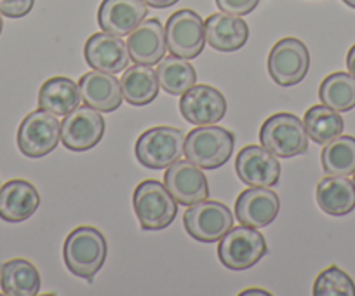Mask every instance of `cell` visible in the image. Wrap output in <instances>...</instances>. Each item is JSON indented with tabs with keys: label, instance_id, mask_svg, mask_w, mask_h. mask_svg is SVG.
<instances>
[{
	"label": "cell",
	"instance_id": "cell-26",
	"mask_svg": "<svg viewBox=\"0 0 355 296\" xmlns=\"http://www.w3.org/2000/svg\"><path fill=\"white\" fill-rule=\"evenodd\" d=\"M157 79H159V86L162 87L166 93L178 96L183 94L196 86L197 73L196 68L185 60V58L178 56H167L157 63Z\"/></svg>",
	"mask_w": 355,
	"mask_h": 296
},
{
	"label": "cell",
	"instance_id": "cell-27",
	"mask_svg": "<svg viewBox=\"0 0 355 296\" xmlns=\"http://www.w3.org/2000/svg\"><path fill=\"white\" fill-rule=\"evenodd\" d=\"M303 124H305L306 132H309V138H312L319 145H326L331 139L343 134L345 128L340 112L333 110L326 105L310 107L306 110L305 117H303Z\"/></svg>",
	"mask_w": 355,
	"mask_h": 296
},
{
	"label": "cell",
	"instance_id": "cell-8",
	"mask_svg": "<svg viewBox=\"0 0 355 296\" xmlns=\"http://www.w3.org/2000/svg\"><path fill=\"white\" fill-rule=\"evenodd\" d=\"M183 223L190 237L211 244L218 243L234 227V214L225 204L204 199L189 206Z\"/></svg>",
	"mask_w": 355,
	"mask_h": 296
},
{
	"label": "cell",
	"instance_id": "cell-15",
	"mask_svg": "<svg viewBox=\"0 0 355 296\" xmlns=\"http://www.w3.org/2000/svg\"><path fill=\"white\" fill-rule=\"evenodd\" d=\"M84 56L93 70L107 73H121L129 64L128 42L122 37L108 32H98L89 37L84 47Z\"/></svg>",
	"mask_w": 355,
	"mask_h": 296
},
{
	"label": "cell",
	"instance_id": "cell-19",
	"mask_svg": "<svg viewBox=\"0 0 355 296\" xmlns=\"http://www.w3.org/2000/svg\"><path fill=\"white\" fill-rule=\"evenodd\" d=\"M148 15V6L143 0H103L98 11L101 30L125 37Z\"/></svg>",
	"mask_w": 355,
	"mask_h": 296
},
{
	"label": "cell",
	"instance_id": "cell-34",
	"mask_svg": "<svg viewBox=\"0 0 355 296\" xmlns=\"http://www.w3.org/2000/svg\"><path fill=\"white\" fill-rule=\"evenodd\" d=\"M347 68H348V73L355 79V44L350 47L347 54Z\"/></svg>",
	"mask_w": 355,
	"mask_h": 296
},
{
	"label": "cell",
	"instance_id": "cell-2",
	"mask_svg": "<svg viewBox=\"0 0 355 296\" xmlns=\"http://www.w3.org/2000/svg\"><path fill=\"white\" fill-rule=\"evenodd\" d=\"M136 159L148 169L169 168L185 154V132L169 125L150 128L138 138Z\"/></svg>",
	"mask_w": 355,
	"mask_h": 296
},
{
	"label": "cell",
	"instance_id": "cell-29",
	"mask_svg": "<svg viewBox=\"0 0 355 296\" xmlns=\"http://www.w3.org/2000/svg\"><path fill=\"white\" fill-rule=\"evenodd\" d=\"M319 98L333 110L350 112L355 108V79L345 71H334L320 84Z\"/></svg>",
	"mask_w": 355,
	"mask_h": 296
},
{
	"label": "cell",
	"instance_id": "cell-33",
	"mask_svg": "<svg viewBox=\"0 0 355 296\" xmlns=\"http://www.w3.org/2000/svg\"><path fill=\"white\" fill-rule=\"evenodd\" d=\"M143 2L153 9H166V8H171V6L178 4L180 0H143Z\"/></svg>",
	"mask_w": 355,
	"mask_h": 296
},
{
	"label": "cell",
	"instance_id": "cell-7",
	"mask_svg": "<svg viewBox=\"0 0 355 296\" xmlns=\"http://www.w3.org/2000/svg\"><path fill=\"white\" fill-rule=\"evenodd\" d=\"M47 110H35L26 115L18 129L19 152L30 159L46 157L61 139V122Z\"/></svg>",
	"mask_w": 355,
	"mask_h": 296
},
{
	"label": "cell",
	"instance_id": "cell-18",
	"mask_svg": "<svg viewBox=\"0 0 355 296\" xmlns=\"http://www.w3.org/2000/svg\"><path fill=\"white\" fill-rule=\"evenodd\" d=\"M82 101L87 107L98 112H114L122 105L124 94H122L121 80L115 79L114 73L93 70L84 73L78 82Z\"/></svg>",
	"mask_w": 355,
	"mask_h": 296
},
{
	"label": "cell",
	"instance_id": "cell-16",
	"mask_svg": "<svg viewBox=\"0 0 355 296\" xmlns=\"http://www.w3.org/2000/svg\"><path fill=\"white\" fill-rule=\"evenodd\" d=\"M281 209V199L270 186H251L237 197L235 218L242 225L261 229L270 225Z\"/></svg>",
	"mask_w": 355,
	"mask_h": 296
},
{
	"label": "cell",
	"instance_id": "cell-11",
	"mask_svg": "<svg viewBox=\"0 0 355 296\" xmlns=\"http://www.w3.org/2000/svg\"><path fill=\"white\" fill-rule=\"evenodd\" d=\"M105 134V119L91 107H78L61 122V141L71 152L91 150Z\"/></svg>",
	"mask_w": 355,
	"mask_h": 296
},
{
	"label": "cell",
	"instance_id": "cell-36",
	"mask_svg": "<svg viewBox=\"0 0 355 296\" xmlns=\"http://www.w3.org/2000/svg\"><path fill=\"white\" fill-rule=\"evenodd\" d=\"M343 2L348 6V8L355 9V0H343Z\"/></svg>",
	"mask_w": 355,
	"mask_h": 296
},
{
	"label": "cell",
	"instance_id": "cell-3",
	"mask_svg": "<svg viewBox=\"0 0 355 296\" xmlns=\"http://www.w3.org/2000/svg\"><path fill=\"white\" fill-rule=\"evenodd\" d=\"M235 136L220 125H199L185 138L187 161L200 169L221 168L232 157Z\"/></svg>",
	"mask_w": 355,
	"mask_h": 296
},
{
	"label": "cell",
	"instance_id": "cell-12",
	"mask_svg": "<svg viewBox=\"0 0 355 296\" xmlns=\"http://www.w3.org/2000/svg\"><path fill=\"white\" fill-rule=\"evenodd\" d=\"M235 173L249 186H274L281 178V162L263 145H248L237 154Z\"/></svg>",
	"mask_w": 355,
	"mask_h": 296
},
{
	"label": "cell",
	"instance_id": "cell-32",
	"mask_svg": "<svg viewBox=\"0 0 355 296\" xmlns=\"http://www.w3.org/2000/svg\"><path fill=\"white\" fill-rule=\"evenodd\" d=\"M218 8L234 16H245L256 9L259 0H216Z\"/></svg>",
	"mask_w": 355,
	"mask_h": 296
},
{
	"label": "cell",
	"instance_id": "cell-23",
	"mask_svg": "<svg viewBox=\"0 0 355 296\" xmlns=\"http://www.w3.org/2000/svg\"><path fill=\"white\" fill-rule=\"evenodd\" d=\"M80 89L78 84L68 77H51L39 91V107L58 117H64L80 107Z\"/></svg>",
	"mask_w": 355,
	"mask_h": 296
},
{
	"label": "cell",
	"instance_id": "cell-10",
	"mask_svg": "<svg viewBox=\"0 0 355 296\" xmlns=\"http://www.w3.org/2000/svg\"><path fill=\"white\" fill-rule=\"evenodd\" d=\"M310 68V53L302 40L295 37L281 39L268 54V73L282 87L296 86L306 77Z\"/></svg>",
	"mask_w": 355,
	"mask_h": 296
},
{
	"label": "cell",
	"instance_id": "cell-14",
	"mask_svg": "<svg viewBox=\"0 0 355 296\" xmlns=\"http://www.w3.org/2000/svg\"><path fill=\"white\" fill-rule=\"evenodd\" d=\"M180 112L193 125H213L227 114V100L214 87L193 86L182 94Z\"/></svg>",
	"mask_w": 355,
	"mask_h": 296
},
{
	"label": "cell",
	"instance_id": "cell-28",
	"mask_svg": "<svg viewBox=\"0 0 355 296\" xmlns=\"http://www.w3.org/2000/svg\"><path fill=\"white\" fill-rule=\"evenodd\" d=\"M320 162L327 175L350 176L355 173V138L340 134L326 143L320 154Z\"/></svg>",
	"mask_w": 355,
	"mask_h": 296
},
{
	"label": "cell",
	"instance_id": "cell-13",
	"mask_svg": "<svg viewBox=\"0 0 355 296\" xmlns=\"http://www.w3.org/2000/svg\"><path fill=\"white\" fill-rule=\"evenodd\" d=\"M164 185L171 195L182 206H192L209 197V185L206 175L199 166L190 161H176L167 168L164 175Z\"/></svg>",
	"mask_w": 355,
	"mask_h": 296
},
{
	"label": "cell",
	"instance_id": "cell-20",
	"mask_svg": "<svg viewBox=\"0 0 355 296\" xmlns=\"http://www.w3.org/2000/svg\"><path fill=\"white\" fill-rule=\"evenodd\" d=\"M40 206L39 190L26 180H11L0 186V218L19 223L33 216Z\"/></svg>",
	"mask_w": 355,
	"mask_h": 296
},
{
	"label": "cell",
	"instance_id": "cell-31",
	"mask_svg": "<svg viewBox=\"0 0 355 296\" xmlns=\"http://www.w3.org/2000/svg\"><path fill=\"white\" fill-rule=\"evenodd\" d=\"M35 0H0V15L8 18H23L33 9Z\"/></svg>",
	"mask_w": 355,
	"mask_h": 296
},
{
	"label": "cell",
	"instance_id": "cell-4",
	"mask_svg": "<svg viewBox=\"0 0 355 296\" xmlns=\"http://www.w3.org/2000/svg\"><path fill=\"white\" fill-rule=\"evenodd\" d=\"M132 207L143 230H162L178 214V202L167 186L157 180H145L132 193Z\"/></svg>",
	"mask_w": 355,
	"mask_h": 296
},
{
	"label": "cell",
	"instance_id": "cell-30",
	"mask_svg": "<svg viewBox=\"0 0 355 296\" xmlns=\"http://www.w3.org/2000/svg\"><path fill=\"white\" fill-rule=\"evenodd\" d=\"M315 296H355V282L340 267L326 268L313 282Z\"/></svg>",
	"mask_w": 355,
	"mask_h": 296
},
{
	"label": "cell",
	"instance_id": "cell-1",
	"mask_svg": "<svg viewBox=\"0 0 355 296\" xmlns=\"http://www.w3.org/2000/svg\"><path fill=\"white\" fill-rule=\"evenodd\" d=\"M108 246L103 234L94 227H78L68 234L63 246L64 265L73 275L93 281L107 260Z\"/></svg>",
	"mask_w": 355,
	"mask_h": 296
},
{
	"label": "cell",
	"instance_id": "cell-6",
	"mask_svg": "<svg viewBox=\"0 0 355 296\" xmlns=\"http://www.w3.org/2000/svg\"><path fill=\"white\" fill-rule=\"evenodd\" d=\"M266 254V241L256 229L248 225L232 227L218 246L220 261L230 270H248Z\"/></svg>",
	"mask_w": 355,
	"mask_h": 296
},
{
	"label": "cell",
	"instance_id": "cell-24",
	"mask_svg": "<svg viewBox=\"0 0 355 296\" xmlns=\"http://www.w3.org/2000/svg\"><path fill=\"white\" fill-rule=\"evenodd\" d=\"M0 288L9 296H35L40 291V274L32 261L12 258L0 267Z\"/></svg>",
	"mask_w": 355,
	"mask_h": 296
},
{
	"label": "cell",
	"instance_id": "cell-35",
	"mask_svg": "<svg viewBox=\"0 0 355 296\" xmlns=\"http://www.w3.org/2000/svg\"><path fill=\"white\" fill-rule=\"evenodd\" d=\"M249 295H261V296H270V293L265 291V289H245L241 293V296H249Z\"/></svg>",
	"mask_w": 355,
	"mask_h": 296
},
{
	"label": "cell",
	"instance_id": "cell-25",
	"mask_svg": "<svg viewBox=\"0 0 355 296\" xmlns=\"http://www.w3.org/2000/svg\"><path fill=\"white\" fill-rule=\"evenodd\" d=\"M124 100L132 107H145L152 103L159 94V79L157 71L148 64H132L125 68L121 80Z\"/></svg>",
	"mask_w": 355,
	"mask_h": 296
},
{
	"label": "cell",
	"instance_id": "cell-37",
	"mask_svg": "<svg viewBox=\"0 0 355 296\" xmlns=\"http://www.w3.org/2000/svg\"><path fill=\"white\" fill-rule=\"evenodd\" d=\"M2 28H4V21H2V15H0V33H2Z\"/></svg>",
	"mask_w": 355,
	"mask_h": 296
},
{
	"label": "cell",
	"instance_id": "cell-9",
	"mask_svg": "<svg viewBox=\"0 0 355 296\" xmlns=\"http://www.w3.org/2000/svg\"><path fill=\"white\" fill-rule=\"evenodd\" d=\"M167 51L173 56L193 60L206 46V28L204 21L192 9H180L171 15L166 23Z\"/></svg>",
	"mask_w": 355,
	"mask_h": 296
},
{
	"label": "cell",
	"instance_id": "cell-5",
	"mask_svg": "<svg viewBox=\"0 0 355 296\" xmlns=\"http://www.w3.org/2000/svg\"><path fill=\"white\" fill-rule=\"evenodd\" d=\"M259 141L275 157L289 159L305 154L309 148V132L305 124L296 115L274 114L263 122L259 129Z\"/></svg>",
	"mask_w": 355,
	"mask_h": 296
},
{
	"label": "cell",
	"instance_id": "cell-22",
	"mask_svg": "<svg viewBox=\"0 0 355 296\" xmlns=\"http://www.w3.org/2000/svg\"><path fill=\"white\" fill-rule=\"evenodd\" d=\"M315 199L320 209L331 216H345L355 209V185L347 176L329 175L317 185Z\"/></svg>",
	"mask_w": 355,
	"mask_h": 296
},
{
	"label": "cell",
	"instance_id": "cell-17",
	"mask_svg": "<svg viewBox=\"0 0 355 296\" xmlns=\"http://www.w3.org/2000/svg\"><path fill=\"white\" fill-rule=\"evenodd\" d=\"M129 56L136 64H157L167 53L166 30L155 18L143 19L128 37Z\"/></svg>",
	"mask_w": 355,
	"mask_h": 296
},
{
	"label": "cell",
	"instance_id": "cell-21",
	"mask_svg": "<svg viewBox=\"0 0 355 296\" xmlns=\"http://www.w3.org/2000/svg\"><path fill=\"white\" fill-rule=\"evenodd\" d=\"M206 42L220 53H234L245 46L249 39V26L239 16L216 12L204 23Z\"/></svg>",
	"mask_w": 355,
	"mask_h": 296
},
{
	"label": "cell",
	"instance_id": "cell-38",
	"mask_svg": "<svg viewBox=\"0 0 355 296\" xmlns=\"http://www.w3.org/2000/svg\"><path fill=\"white\" fill-rule=\"evenodd\" d=\"M354 185H355V173H354Z\"/></svg>",
	"mask_w": 355,
	"mask_h": 296
}]
</instances>
